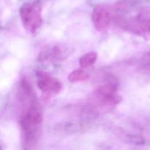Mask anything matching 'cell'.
Segmentation results:
<instances>
[{
    "label": "cell",
    "instance_id": "8",
    "mask_svg": "<svg viewBox=\"0 0 150 150\" xmlns=\"http://www.w3.org/2000/svg\"><path fill=\"white\" fill-rule=\"evenodd\" d=\"M98 59V54L95 52H89L82 56L79 59V64L82 68H86L95 64Z\"/></svg>",
    "mask_w": 150,
    "mask_h": 150
},
{
    "label": "cell",
    "instance_id": "9",
    "mask_svg": "<svg viewBox=\"0 0 150 150\" xmlns=\"http://www.w3.org/2000/svg\"><path fill=\"white\" fill-rule=\"evenodd\" d=\"M143 64L144 65L145 68L150 70V54L145 57L144 59V62H143Z\"/></svg>",
    "mask_w": 150,
    "mask_h": 150
},
{
    "label": "cell",
    "instance_id": "4",
    "mask_svg": "<svg viewBox=\"0 0 150 150\" xmlns=\"http://www.w3.org/2000/svg\"><path fill=\"white\" fill-rule=\"evenodd\" d=\"M127 29L135 33L150 35V10H143L127 22Z\"/></svg>",
    "mask_w": 150,
    "mask_h": 150
},
{
    "label": "cell",
    "instance_id": "7",
    "mask_svg": "<svg viewBox=\"0 0 150 150\" xmlns=\"http://www.w3.org/2000/svg\"><path fill=\"white\" fill-rule=\"evenodd\" d=\"M89 78V75L86 72H85L82 69H78V70H73L69 74L68 80L72 83H76V82L87 80Z\"/></svg>",
    "mask_w": 150,
    "mask_h": 150
},
{
    "label": "cell",
    "instance_id": "6",
    "mask_svg": "<svg viewBox=\"0 0 150 150\" xmlns=\"http://www.w3.org/2000/svg\"><path fill=\"white\" fill-rule=\"evenodd\" d=\"M92 16V21L97 30L103 32L108 29L111 23V14L106 6H97L94 9Z\"/></svg>",
    "mask_w": 150,
    "mask_h": 150
},
{
    "label": "cell",
    "instance_id": "10",
    "mask_svg": "<svg viewBox=\"0 0 150 150\" xmlns=\"http://www.w3.org/2000/svg\"><path fill=\"white\" fill-rule=\"evenodd\" d=\"M0 149H1V146H0Z\"/></svg>",
    "mask_w": 150,
    "mask_h": 150
},
{
    "label": "cell",
    "instance_id": "2",
    "mask_svg": "<svg viewBox=\"0 0 150 150\" xmlns=\"http://www.w3.org/2000/svg\"><path fill=\"white\" fill-rule=\"evenodd\" d=\"M42 6L39 1L27 3L20 10V16L23 26L31 33H35L42 24Z\"/></svg>",
    "mask_w": 150,
    "mask_h": 150
},
{
    "label": "cell",
    "instance_id": "3",
    "mask_svg": "<svg viewBox=\"0 0 150 150\" xmlns=\"http://www.w3.org/2000/svg\"><path fill=\"white\" fill-rule=\"evenodd\" d=\"M37 78L38 87L43 93L54 95L58 94L62 90V85L61 82L49 73L38 71L37 72Z\"/></svg>",
    "mask_w": 150,
    "mask_h": 150
},
{
    "label": "cell",
    "instance_id": "5",
    "mask_svg": "<svg viewBox=\"0 0 150 150\" xmlns=\"http://www.w3.org/2000/svg\"><path fill=\"white\" fill-rule=\"evenodd\" d=\"M94 96L101 103L105 105H115L121 100V97L117 92V87L111 83L98 87L94 92Z\"/></svg>",
    "mask_w": 150,
    "mask_h": 150
},
{
    "label": "cell",
    "instance_id": "1",
    "mask_svg": "<svg viewBox=\"0 0 150 150\" xmlns=\"http://www.w3.org/2000/svg\"><path fill=\"white\" fill-rule=\"evenodd\" d=\"M20 88V98L23 108L19 117V124L26 144H35L40 138L42 129L43 120L42 108L32 87L26 80L21 81Z\"/></svg>",
    "mask_w": 150,
    "mask_h": 150
}]
</instances>
